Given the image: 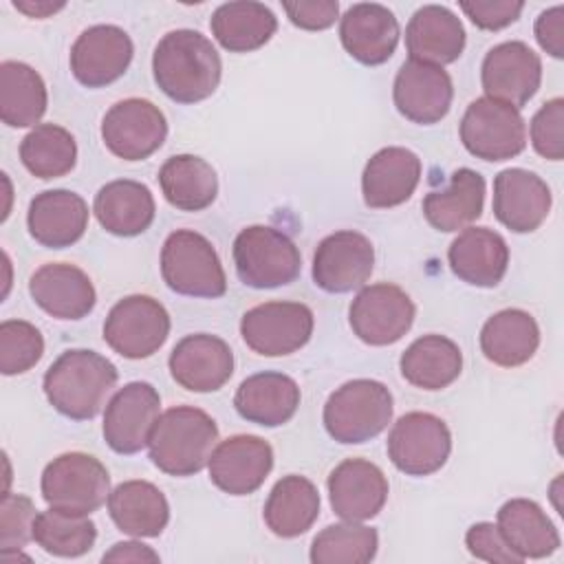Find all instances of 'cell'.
I'll list each match as a JSON object with an SVG mask.
<instances>
[{
  "label": "cell",
  "mask_w": 564,
  "mask_h": 564,
  "mask_svg": "<svg viewBox=\"0 0 564 564\" xmlns=\"http://www.w3.org/2000/svg\"><path fill=\"white\" fill-rule=\"evenodd\" d=\"M220 73L216 46L194 29L165 33L152 55L154 82L176 104H196L214 95Z\"/></svg>",
  "instance_id": "obj_1"
},
{
  "label": "cell",
  "mask_w": 564,
  "mask_h": 564,
  "mask_svg": "<svg viewBox=\"0 0 564 564\" xmlns=\"http://www.w3.org/2000/svg\"><path fill=\"white\" fill-rule=\"evenodd\" d=\"M119 372L104 355L86 348L62 352L44 375L48 403L73 421H88L99 414L112 392Z\"/></svg>",
  "instance_id": "obj_2"
},
{
  "label": "cell",
  "mask_w": 564,
  "mask_h": 564,
  "mask_svg": "<svg viewBox=\"0 0 564 564\" xmlns=\"http://www.w3.org/2000/svg\"><path fill=\"white\" fill-rule=\"evenodd\" d=\"M218 441L216 421L200 408L165 410L150 434L148 452L154 467L167 476H194L207 463Z\"/></svg>",
  "instance_id": "obj_3"
},
{
  "label": "cell",
  "mask_w": 564,
  "mask_h": 564,
  "mask_svg": "<svg viewBox=\"0 0 564 564\" xmlns=\"http://www.w3.org/2000/svg\"><path fill=\"white\" fill-rule=\"evenodd\" d=\"M392 419V394L375 379L339 386L324 405V427L337 443L357 445L379 436Z\"/></svg>",
  "instance_id": "obj_4"
},
{
  "label": "cell",
  "mask_w": 564,
  "mask_h": 564,
  "mask_svg": "<svg viewBox=\"0 0 564 564\" xmlns=\"http://www.w3.org/2000/svg\"><path fill=\"white\" fill-rule=\"evenodd\" d=\"M163 282L178 295L220 297L227 291V278L212 242L192 229L172 231L161 249Z\"/></svg>",
  "instance_id": "obj_5"
},
{
  "label": "cell",
  "mask_w": 564,
  "mask_h": 564,
  "mask_svg": "<svg viewBox=\"0 0 564 564\" xmlns=\"http://www.w3.org/2000/svg\"><path fill=\"white\" fill-rule=\"evenodd\" d=\"M42 498L48 507L90 516L110 496V476L104 463L84 452H66L42 471Z\"/></svg>",
  "instance_id": "obj_6"
},
{
  "label": "cell",
  "mask_w": 564,
  "mask_h": 564,
  "mask_svg": "<svg viewBox=\"0 0 564 564\" xmlns=\"http://www.w3.org/2000/svg\"><path fill=\"white\" fill-rule=\"evenodd\" d=\"M234 264L242 284L278 289L300 275L302 258L295 242L280 229L251 225L234 240Z\"/></svg>",
  "instance_id": "obj_7"
},
{
  "label": "cell",
  "mask_w": 564,
  "mask_h": 564,
  "mask_svg": "<svg viewBox=\"0 0 564 564\" xmlns=\"http://www.w3.org/2000/svg\"><path fill=\"white\" fill-rule=\"evenodd\" d=\"M465 150L482 161H507L527 145V126L518 108L491 97L474 99L460 119Z\"/></svg>",
  "instance_id": "obj_8"
},
{
  "label": "cell",
  "mask_w": 564,
  "mask_h": 564,
  "mask_svg": "<svg viewBox=\"0 0 564 564\" xmlns=\"http://www.w3.org/2000/svg\"><path fill=\"white\" fill-rule=\"evenodd\" d=\"M170 335V315L165 306L150 295H128L119 300L106 322V344L126 359L152 357Z\"/></svg>",
  "instance_id": "obj_9"
},
{
  "label": "cell",
  "mask_w": 564,
  "mask_h": 564,
  "mask_svg": "<svg viewBox=\"0 0 564 564\" xmlns=\"http://www.w3.org/2000/svg\"><path fill=\"white\" fill-rule=\"evenodd\" d=\"M452 452V434L443 419L430 412H408L388 434V456L408 476L438 471Z\"/></svg>",
  "instance_id": "obj_10"
},
{
  "label": "cell",
  "mask_w": 564,
  "mask_h": 564,
  "mask_svg": "<svg viewBox=\"0 0 564 564\" xmlns=\"http://www.w3.org/2000/svg\"><path fill=\"white\" fill-rule=\"evenodd\" d=\"M313 324V311L302 302H264L242 315L240 335L253 352L282 357L311 339Z\"/></svg>",
  "instance_id": "obj_11"
},
{
  "label": "cell",
  "mask_w": 564,
  "mask_h": 564,
  "mask_svg": "<svg viewBox=\"0 0 564 564\" xmlns=\"http://www.w3.org/2000/svg\"><path fill=\"white\" fill-rule=\"evenodd\" d=\"M416 308L410 295L390 282L361 286L348 308L352 333L370 346L399 341L414 322Z\"/></svg>",
  "instance_id": "obj_12"
},
{
  "label": "cell",
  "mask_w": 564,
  "mask_h": 564,
  "mask_svg": "<svg viewBox=\"0 0 564 564\" xmlns=\"http://www.w3.org/2000/svg\"><path fill=\"white\" fill-rule=\"evenodd\" d=\"M167 137L165 115L148 99L130 97L110 106L101 121L104 145L123 161L154 154Z\"/></svg>",
  "instance_id": "obj_13"
},
{
  "label": "cell",
  "mask_w": 564,
  "mask_h": 564,
  "mask_svg": "<svg viewBox=\"0 0 564 564\" xmlns=\"http://www.w3.org/2000/svg\"><path fill=\"white\" fill-rule=\"evenodd\" d=\"M161 397L148 381H130L108 401L104 412V441L117 454L141 452L161 416Z\"/></svg>",
  "instance_id": "obj_14"
},
{
  "label": "cell",
  "mask_w": 564,
  "mask_h": 564,
  "mask_svg": "<svg viewBox=\"0 0 564 564\" xmlns=\"http://www.w3.org/2000/svg\"><path fill=\"white\" fill-rule=\"evenodd\" d=\"M480 82L487 97L520 110L542 84L540 55L520 40L496 44L482 59Z\"/></svg>",
  "instance_id": "obj_15"
},
{
  "label": "cell",
  "mask_w": 564,
  "mask_h": 564,
  "mask_svg": "<svg viewBox=\"0 0 564 564\" xmlns=\"http://www.w3.org/2000/svg\"><path fill=\"white\" fill-rule=\"evenodd\" d=\"M375 269V247L359 231L326 236L313 256V282L326 293L361 289Z\"/></svg>",
  "instance_id": "obj_16"
},
{
  "label": "cell",
  "mask_w": 564,
  "mask_h": 564,
  "mask_svg": "<svg viewBox=\"0 0 564 564\" xmlns=\"http://www.w3.org/2000/svg\"><path fill=\"white\" fill-rule=\"evenodd\" d=\"M132 40L115 24L82 31L70 48L73 77L86 88H101L119 79L132 62Z\"/></svg>",
  "instance_id": "obj_17"
},
{
  "label": "cell",
  "mask_w": 564,
  "mask_h": 564,
  "mask_svg": "<svg viewBox=\"0 0 564 564\" xmlns=\"http://www.w3.org/2000/svg\"><path fill=\"white\" fill-rule=\"evenodd\" d=\"M452 97V77L443 66L408 59L394 77V106L412 123L432 126L441 121L449 112Z\"/></svg>",
  "instance_id": "obj_18"
},
{
  "label": "cell",
  "mask_w": 564,
  "mask_h": 564,
  "mask_svg": "<svg viewBox=\"0 0 564 564\" xmlns=\"http://www.w3.org/2000/svg\"><path fill=\"white\" fill-rule=\"evenodd\" d=\"M212 482L229 496H249L273 467L271 445L253 434H236L218 443L209 456Z\"/></svg>",
  "instance_id": "obj_19"
},
{
  "label": "cell",
  "mask_w": 564,
  "mask_h": 564,
  "mask_svg": "<svg viewBox=\"0 0 564 564\" xmlns=\"http://www.w3.org/2000/svg\"><path fill=\"white\" fill-rule=\"evenodd\" d=\"M172 379L189 392H216L234 372V352L225 339L209 333L183 337L170 352Z\"/></svg>",
  "instance_id": "obj_20"
},
{
  "label": "cell",
  "mask_w": 564,
  "mask_h": 564,
  "mask_svg": "<svg viewBox=\"0 0 564 564\" xmlns=\"http://www.w3.org/2000/svg\"><path fill=\"white\" fill-rule=\"evenodd\" d=\"M549 185L529 170L509 167L494 178V214L516 234L535 231L551 212Z\"/></svg>",
  "instance_id": "obj_21"
},
{
  "label": "cell",
  "mask_w": 564,
  "mask_h": 564,
  "mask_svg": "<svg viewBox=\"0 0 564 564\" xmlns=\"http://www.w3.org/2000/svg\"><path fill=\"white\" fill-rule=\"evenodd\" d=\"M328 498L335 516L348 522H364L383 509L388 480L375 463L346 458L328 476Z\"/></svg>",
  "instance_id": "obj_22"
},
{
  "label": "cell",
  "mask_w": 564,
  "mask_h": 564,
  "mask_svg": "<svg viewBox=\"0 0 564 564\" xmlns=\"http://www.w3.org/2000/svg\"><path fill=\"white\" fill-rule=\"evenodd\" d=\"M339 40L352 59L379 66L392 57L399 44V22L383 4L357 2L339 20Z\"/></svg>",
  "instance_id": "obj_23"
},
{
  "label": "cell",
  "mask_w": 564,
  "mask_h": 564,
  "mask_svg": "<svg viewBox=\"0 0 564 564\" xmlns=\"http://www.w3.org/2000/svg\"><path fill=\"white\" fill-rule=\"evenodd\" d=\"M29 293L44 313L57 319H82L97 302L90 278L68 262L42 264L29 280Z\"/></svg>",
  "instance_id": "obj_24"
},
{
  "label": "cell",
  "mask_w": 564,
  "mask_h": 564,
  "mask_svg": "<svg viewBox=\"0 0 564 564\" xmlns=\"http://www.w3.org/2000/svg\"><path fill=\"white\" fill-rule=\"evenodd\" d=\"M421 181V159L401 145L381 148L370 156L361 174L364 203L388 209L405 203Z\"/></svg>",
  "instance_id": "obj_25"
},
{
  "label": "cell",
  "mask_w": 564,
  "mask_h": 564,
  "mask_svg": "<svg viewBox=\"0 0 564 564\" xmlns=\"http://www.w3.org/2000/svg\"><path fill=\"white\" fill-rule=\"evenodd\" d=\"M26 227L31 238L46 249L70 247L88 227V205L70 189H46L31 200Z\"/></svg>",
  "instance_id": "obj_26"
},
{
  "label": "cell",
  "mask_w": 564,
  "mask_h": 564,
  "mask_svg": "<svg viewBox=\"0 0 564 564\" xmlns=\"http://www.w3.org/2000/svg\"><path fill=\"white\" fill-rule=\"evenodd\" d=\"M449 269L471 286H496L509 267V247L489 227H465L447 249Z\"/></svg>",
  "instance_id": "obj_27"
},
{
  "label": "cell",
  "mask_w": 564,
  "mask_h": 564,
  "mask_svg": "<svg viewBox=\"0 0 564 564\" xmlns=\"http://www.w3.org/2000/svg\"><path fill=\"white\" fill-rule=\"evenodd\" d=\"M405 48L410 59L427 64H452L465 48L463 22L441 4L416 9L405 26Z\"/></svg>",
  "instance_id": "obj_28"
},
{
  "label": "cell",
  "mask_w": 564,
  "mask_h": 564,
  "mask_svg": "<svg viewBox=\"0 0 564 564\" xmlns=\"http://www.w3.org/2000/svg\"><path fill=\"white\" fill-rule=\"evenodd\" d=\"M300 399V386L289 375L258 372L238 386L234 405L245 421L262 427H278L293 419Z\"/></svg>",
  "instance_id": "obj_29"
},
{
  "label": "cell",
  "mask_w": 564,
  "mask_h": 564,
  "mask_svg": "<svg viewBox=\"0 0 564 564\" xmlns=\"http://www.w3.org/2000/svg\"><path fill=\"white\" fill-rule=\"evenodd\" d=\"M93 212L108 234L132 238L143 234L152 225L156 207L148 185L130 178H119L106 183L95 194Z\"/></svg>",
  "instance_id": "obj_30"
},
{
  "label": "cell",
  "mask_w": 564,
  "mask_h": 564,
  "mask_svg": "<svg viewBox=\"0 0 564 564\" xmlns=\"http://www.w3.org/2000/svg\"><path fill=\"white\" fill-rule=\"evenodd\" d=\"M108 513L119 531L132 538H156L170 520L163 491L148 480H126L108 496Z\"/></svg>",
  "instance_id": "obj_31"
},
{
  "label": "cell",
  "mask_w": 564,
  "mask_h": 564,
  "mask_svg": "<svg viewBox=\"0 0 564 564\" xmlns=\"http://www.w3.org/2000/svg\"><path fill=\"white\" fill-rule=\"evenodd\" d=\"M485 205V178L471 167H458L445 189L423 198V216L438 231H458L480 218Z\"/></svg>",
  "instance_id": "obj_32"
},
{
  "label": "cell",
  "mask_w": 564,
  "mask_h": 564,
  "mask_svg": "<svg viewBox=\"0 0 564 564\" xmlns=\"http://www.w3.org/2000/svg\"><path fill=\"white\" fill-rule=\"evenodd\" d=\"M538 346V322L522 308H502L494 313L480 328V350L500 368L527 364L535 355Z\"/></svg>",
  "instance_id": "obj_33"
},
{
  "label": "cell",
  "mask_w": 564,
  "mask_h": 564,
  "mask_svg": "<svg viewBox=\"0 0 564 564\" xmlns=\"http://www.w3.org/2000/svg\"><path fill=\"white\" fill-rule=\"evenodd\" d=\"M502 538L522 560L549 557L560 549V533L544 509L529 498H511L498 509Z\"/></svg>",
  "instance_id": "obj_34"
},
{
  "label": "cell",
  "mask_w": 564,
  "mask_h": 564,
  "mask_svg": "<svg viewBox=\"0 0 564 564\" xmlns=\"http://www.w3.org/2000/svg\"><path fill=\"white\" fill-rule=\"evenodd\" d=\"M209 29L225 51L251 53L273 37L278 29V18L262 2L236 0L220 4L212 13Z\"/></svg>",
  "instance_id": "obj_35"
},
{
  "label": "cell",
  "mask_w": 564,
  "mask_h": 564,
  "mask_svg": "<svg viewBox=\"0 0 564 564\" xmlns=\"http://www.w3.org/2000/svg\"><path fill=\"white\" fill-rule=\"evenodd\" d=\"M401 375L421 390H443L454 383L463 370L458 344L443 335H423L414 339L399 359Z\"/></svg>",
  "instance_id": "obj_36"
},
{
  "label": "cell",
  "mask_w": 564,
  "mask_h": 564,
  "mask_svg": "<svg viewBox=\"0 0 564 564\" xmlns=\"http://www.w3.org/2000/svg\"><path fill=\"white\" fill-rule=\"evenodd\" d=\"M262 516L278 538H297L319 516V491L308 478L289 474L273 485Z\"/></svg>",
  "instance_id": "obj_37"
},
{
  "label": "cell",
  "mask_w": 564,
  "mask_h": 564,
  "mask_svg": "<svg viewBox=\"0 0 564 564\" xmlns=\"http://www.w3.org/2000/svg\"><path fill=\"white\" fill-rule=\"evenodd\" d=\"M159 185L165 200L181 212H200L216 200V170L196 154L170 156L159 170Z\"/></svg>",
  "instance_id": "obj_38"
},
{
  "label": "cell",
  "mask_w": 564,
  "mask_h": 564,
  "mask_svg": "<svg viewBox=\"0 0 564 564\" xmlns=\"http://www.w3.org/2000/svg\"><path fill=\"white\" fill-rule=\"evenodd\" d=\"M48 95L40 73L15 59L0 64V117L11 128L35 126L46 112Z\"/></svg>",
  "instance_id": "obj_39"
},
{
  "label": "cell",
  "mask_w": 564,
  "mask_h": 564,
  "mask_svg": "<svg viewBox=\"0 0 564 564\" xmlns=\"http://www.w3.org/2000/svg\"><path fill=\"white\" fill-rule=\"evenodd\" d=\"M24 167L37 178H59L75 167V137L57 123H37L20 143Z\"/></svg>",
  "instance_id": "obj_40"
},
{
  "label": "cell",
  "mask_w": 564,
  "mask_h": 564,
  "mask_svg": "<svg viewBox=\"0 0 564 564\" xmlns=\"http://www.w3.org/2000/svg\"><path fill=\"white\" fill-rule=\"evenodd\" d=\"M33 540L51 555L79 557L93 549L97 527L88 516L66 513L48 507L35 518Z\"/></svg>",
  "instance_id": "obj_41"
},
{
  "label": "cell",
  "mask_w": 564,
  "mask_h": 564,
  "mask_svg": "<svg viewBox=\"0 0 564 564\" xmlns=\"http://www.w3.org/2000/svg\"><path fill=\"white\" fill-rule=\"evenodd\" d=\"M379 535L372 527L341 522L322 529L311 544L313 564H366L377 555Z\"/></svg>",
  "instance_id": "obj_42"
},
{
  "label": "cell",
  "mask_w": 564,
  "mask_h": 564,
  "mask_svg": "<svg viewBox=\"0 0 564 564\" xmlns=\"http://www.w3.org/2000/svg\"><path fill=\"white\" fill-rule=\"evenodd\" d=\"M44 355L42 333L24 319H4L0 324V372L22 375Z\"/></svg>",
  "instance_id": "obj_43"
},
{
  "label": "cell",
  "mask_w": 564,
  "mask_h": 564,
  "mask_svg": "<svg viewBox=\"0 0 564 564\" xmlns=\"http://www.w3.org/2000/svg\"><path fill=\"white\" fill-rule=\"evenodd\" d=\"M35 507L22 494H2L0 505V546L2 551H22L33 540Z\"/></svg>",
  "instance_id": "obj_44"
},
{
  "label": "cell",
  "mask_w": 564,
  "mask_h": 564,
  "mask_svg": "<svg viewBox=\"0 0 564 564\" xmlns=\"http://www.w3.org/2000/svg\"><path fill=\"white\" fill-rule=\"evenodd\" d=\"M531 143L533 150L549 159V161H562L564 156V99L553 97L546 104L540 106V110L533 115L531 126Z\"/></svg>",
  "instance_id": "obj_45"
},
{
  "label": "cell",
  "mask_w": 564,
  "mask_h": 564,
  "mask_svg": "<svg viewBox=\"0 0 564 564\" xmlns=\"http://www.w3.org/2000/svg\"><path fill=\"white\" fill-rule=\"evenodd\" d=\"M467 551L485 562L498 564H520L524 562L502 538L500 529L494 522H476L465 533Z\"/></svg>",
  "instance_id": "obj_46"
},
{
  "label": "cell",
  "mask_w": 564,
  "mask_h": 564,
  "mask_svg": "<svg viewBox=\"0 0 564 564\" xmlns=\"http://www.w3.org/2000/svg\"><path fill=\"white\" fill-rule=\"evenodd\" d=\"M463 13L482 31H500L516 22L524 9L518 0H463Z\"/></svg>",
  "instance_id": "obj_47"
},
{
  "label": "cell",
  "mask_w": 564,
  "mask_h": 564,
  "mask_svg": "<svg viewBox=\"0 0 564 564\" xmlns=\"http://www.w3.org/2000/svg\"><path fill=\"white\" fill-rule=\"evenodd\" d=\"M282 9L289 20L304 31L328 29L339 18V4L335 0H286Z\"/></svg>",
  "instance_id": "obj_48"
},
{
  "label": "cell",
  "mask_w": 564,
  "mask_h": 564,
  "mask_svg": "<svg viewBox=\"0 0 564 564\" xmlns=\"http://www.w3.org/2000/svg\"><path fill=\"white\" fill-rule=\"evenodd\" d=\"M535 40L551 57L562 59L564 57V7L555 4L546 11H542L533 26Z\"/></svg>",
  "instance_id": "obj_49"
},
{
  "label": "cell",
  "mask_w": 564,
  "mask_h": 564,
  "mask_svg": "<svg viewBox=\"0 0 564 564\" xmlns=\"http://www.w3.org/2000/svg\"><path fill=\"white\" fill-rule=\"evenodd\" d=\"M104 562H159V553L141 542H117L101 557Z\"/></svg>",
  "instance_id": "obj_50"
},
{
  "label": "cell",
  "mask_w": 564,
  "mask_h": 564,
  "mask_svg": "<svg viewBox=\"0 0 564 564\" xmlns=\"http://www.w3.org/2000/svg\"><path fill=\"white\" fill-rule=\"evenodd\" d=\"M13 7L29 18H48L51 13L66 7V2H51V0H13Z\"/></svg>",
  "instance_id": "obj_51"
}]
</instances>
